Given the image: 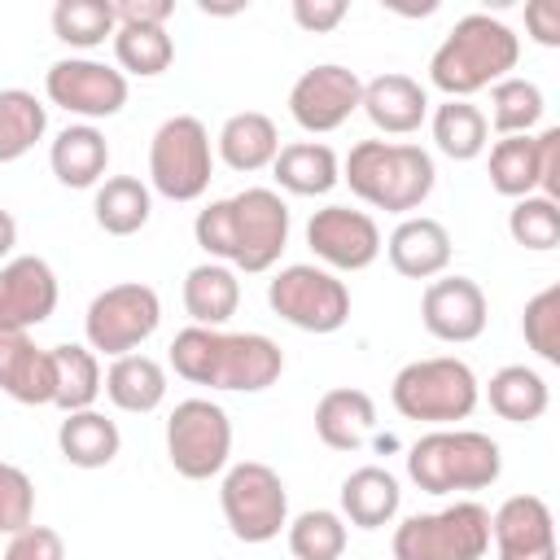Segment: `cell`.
Masks as SVG:
<instances>
[{"instance_id": "obj_1", "label": "cell", "mask_w": 560, "mask_h": 560, "mask_svg": "<svg viewBox=\"0 0 560 560\" xmlns=\"http://www.w3.org/2000/svg\"><path fill=\"white\" fill-rule=\"evenodd\" d=\"M289 201L276 188H241L232 197L210 201L192 219L197 245L210 254V262H223L232 271L258 276L271 271L289 245Z\"/></svg>"}, {"instance_id": "obj_2", "label": "cell", "mask_w": 560, "mask_h": 560, "mask_svg": "<svg viewBox=\"0 0 560 560\" xmlns=\"http://www.w3.org/2000/svg\"><path fill=\"white\" fill-rule=\"evenodd\" d=\"M166 359L188 385H210L228 394H262L284 372V350L267 332H223L197 324L175 332Z\"/></svg>"}, {"instance_id": "obj_3", "label": "cell", "mask_w": 560, "mask_h": 560, "mask_svg": "<svg viewBox=\"0 0 560 560\" xmlns=\"http://www.w3.org/2000/svg\"><path fill=\"white\" fill-rule=\"evenodd\" d=\"M516 61H521V35L490 13H468L433 48L429 83L446 101H468V96L494 88L499 79H508L516 70Z\"/></svg>"}, {"instance_id": "obj_4", "label": "cell", "mask_w": 560, "mask_h": 560, "mask_svg": "<svg viewBox=\"0 0 560 560\" xmlns=\"http://www.w3.org/2000/svg\"><path fill=\"white\" fill-rule=\"evenodd\" d=\"M341 179L350 184V192L385 214H411L429 201L433 184H438V166L433 153L411 144V140H359L350 144L346 162H341Z\"/></svg>"}, {"instance_id": "obj_5", "label": "cell", "mask_w": 560, "mask_h": 560, "mask_svg": "<svg viewBox=\"0 0 560 560\" xmlns=\"http://www.w3.org/2000/svg\"><path fill=\"white\" fill-rule=\"evenodd\" d=\"M503 472V451L481 429H429L407 446V477L424 494H472L494 486Z\"/></svg>"}, {"instance_id": "obj_6", "label": "cell", "mask_w": 560, "mask_h": 560, "mask_svg": "<svg viewBox=\"0 0 560 560\" xmlns=\"http://www.w3.org/2000/svg\"><path fill=\"white\" fill-rule=\"evenodd\" d=\"M389 402L402 420H420V424H438L451 429L459 420H468L481 402V381L477 372L455 359V354H433V359H411L407 368H398L394 385H389Z\"/></svg>"}, {"instance_id": "obj_7", "label": "cell", "mask_w": 560, "mask_h": 560, "mask_svg": "<svg viewBox=\"0 0 560 560\" xmlns=\"http://www.w3.org/2000/svg\"><path fill=\"white\" fill-rule=\"evenodd\" d=\"M394 560H481L490 551V512L477 499H455L394 525Z\"/></svg>"}, {"instance_id": "obj_8", "label": "cell", "mask_w": 560, "mask_h": 560, "mask_svg": "<svg viewBox=\"0 0 560 560\" xmlns=\"http://www.w3.org/2000/svg\"><path fill=\"white\" fill-rule=\"evenodd\" d=\"M214 179V144L197 114H171L149 140V188L166 201H197Z\"/></svg>"}, {"instance_id": "obj_9", "label": "cell", "mask_w": 560, "mask_h": 560, "mask_svg": "<svg viewBox=\"0 0 560 560\" xmlns=\"http://www.w3.org/2000/svg\"><path fill=\"white\" fill-rule=\"evenodd\" d=\"M219 508L236 542H271L289 525V490L280 472L262 459H241L223 468Z\"/></svg>"}, {"instance_id": "obj_10", "label": "cell", "mask_w": 560, "mask_h": 560, "mask_svg": "<svg viewBox=\"0 0 560 560\" xmlns=\"http://www.w3.org/2000/svg\"><path fill=\"white\" fill-rule=\"evenodd\" d=\"M158 324H162L158 289L140 280H118L88 302L83 337H88V350L105 359H122V354H136L158 332Z\"/></svg>"}, {"instance_id": "obj_11", "label": "cell", "mask_w": 560, "mask_h": 560, "mask_svg": "<svg viewBox=\"0 0 560 560\" xmlns=\"http://www.w3.org/2000/svg\"><path fill=\"white\" fill-rule=\"evenodd\" d=\"M267 306L302 332H337L350 319V289L319 262H289L267 280Z\"/></svg>"}, {"instance_id": "obj_12", "label": "cell", "mask_w": 560, "mask_h": 560, "mask_svg": "<svg viewBox=\"0 0 560 560\" xmlns=\"http://www.w3.org/2000/svg\"><path fill=\"white\" fill-rule=\"evenodd\" d=\"M166 459L184 481H210L232 464V420L210 398H184L166 416Z\"/></svg>"}, {"instance_id": "obj_13", "label": "cell", "mask_w": 560, "mask_h": 560, "mask_svg": "<svg viewBox=\"0 0 560 560\" xmlns=\"http://www.w3.org/2000/svg\"><path fill=\"white\" fill-rule=\"evenodd\" d=\"M44 96L74 114L79 122H101L122 114L127 105V74L118 66H105L96 57H61L44 74Z\"/></svg>"}, {"instance_id": "obj_14", "label": "cell", "mask_w": 560, "mask_h": 560, "mask_svg": "<svg viewBox=\"0 0 560 560\" xmlns=\"http://www.w3.org/2000/svg\"><path fill=\"white\" fill-rule=\"evenodd\" d=\"M363 96V79L341 66V61H319L311 70H302L289 88V118L306 131V136H328L337 127L350 122V114L359 109Z\"/></svg>"}, {"instance_id": "obj_15", "label": "cell", "mask_w": 560, "mask_h": 560, "mask_svg": "<svg viewBox=\"0 0 560 560\" xmlns=\"http://www.w3.org/2000/svg\"><path fill=\"white\" fill-rule=\"evenodd\" d=\"M306 245L324 271H368L381 258V228L368 210L354 206H324L306 219Z\"/></svg>"}, {"instance_id": "obj_16", "label": "cell", "mask_w": 560, "mask_h": 560, "mask_svg": "<svg viewBox=\"0 0 560 560\" xmlns=\"http://www.w3.org/2000/svg\"><path fill=\"white\" fill-rule=\"evenodd\" d=\"M490 302L472 276H438L420 293V324L446 346H468L486 332Z\"/></svg>"}, {"instance_id": "obj_17", "label": "cell", "mask_w": 560, "mask_h": 560, "mask_svg": "<svg viewBox=\"0 0 560 560\" xmlns=\"http://www.w3.org/2000/svg\"><path fill=\"white\" fill-rule=\"evenodd\" d=\"M57 271L39 254H13L0 262V328L31 332L57 311Z\"/></svg>"}, {"instance_id": "obj_18", "label": "cell", "mask_w": 560, "mask_h": 560, "mask_svg": "<svg viewBox=\"0 0 560 560\" xmlns=\"http://www.w3.org/2000/svg\"><path fill=\"white\" fill-rule=\"evenodd\" d=\"M494 560H556V516L542 494H508L490 512Z\"/></svg>"}, {"instance_id": "obj_19", "label": "cell", "mask_w": 560, "mask_h": 560, "mask_svg": "<svg viewBox=\"0 0 560 560\" xmlns=\"http://www.w3.org/2000/svg\"><path fill=\"white\" fill-rule=\"evenodd\" d=\"M359 109L368 114V122L381 136H411L429 118V92L420 79H411L402 70H385V74L363 83Z\"/></svg>"}, {"instance_id": "obj_20", "label": "cell", "mask_w": 560, "mask_h": 560, "mask_svg": "<svg viewBox=\"0 0 560 560\" xmlns=\"http://www.w3.org/2000/svg\"><path fill=\"white\" fill-rule=\"evenodd\" d=\"M381 249L389 254V267L407 280H438L451 267V232L429 214H407Z\"/></svg>"}, {"instance_id": "obj_21", "label": "cell", "mask_w": 560, "mask_h": 560, "mask_svg": "<svg viewBox=\"0 0 560 560\" xmlns=\"http://www.w3.org/2000/svg\"><path fill=\"white\" fill-rule=\"evenodd\" d=\"M0 389L22 407H48L57 394L52 350L35 346L31 332L0 328Z\"/></svg>"}, {"instance_id": "obj_22", "label": "cell", "mask_w": 560, "mask_h": 560, "mask_svg": "<svg viewBox=\"0 0 560 560\" xmlns=\"http://www.w3.org/2000/svg\"><path fill=\"white\" fill-rule=\"evenodd\" d=\"M48 166L66 188H96L109 171V140L96 122H70L48 144Z\"/></svg>"}, {"instance_id": "obj_23", "label": "cell", "mask_w": 560, "mask_h": 560, "mask_svg": "<svg viewBox=\"0 0 560 560\" xmlns=\"http://www.w3.org/2000/svg\"><path fill=\"white\" fill-rule=\"evenodd\" d=\"M376 429V402L359 385H337L315 402V438L328 451H359Z\"/></svg>"}, {"instance_id": "obj_24", "label": "cell", "mask_w": 560, "mask_h": 560, "mask_svg": "<svg viewBox=\"0 0 560 560\" xmlns=\"http://www.w3.org/2000/svg\"><path fill=\"white\" fill-rule=\"evenodd\" d=\"M337 499H341V521L346 525H354V529H381V525H394V516L402 508V486H398V477L389 468L363 464V468H354L341 481Z\"/></svg>"}, {"instance_id": "obj_25", "label": "cell", "mask_w": 560, "mask_h": 560, "mask_svg": "<svg viewBox=\"0 0 560 560\" xmlns=\"http://www.w3.org/2000/svg\"><path fill=\"white\" fill-rule=\"evenodd\" d=\"M280 153V131L276 122L262 114V109H241L232 114L219 136H214V158L236 171V175H254V171H267Z\"/></svg>"}, {"instance_id": "obj_26", "label": "cell", "mask_w": 560, "mask_h": 560, "mask_svg": "<svg viewBox=\"0 0 560 560\" xmlns=\"http://www.w3.org/2000/svg\"><path fill=\"white\" fill-rule=\"evenodd\" d=\"M271 175H276V192L284 188L293 197H328L341 184V158L324 140H293L280 144Z\"/></svg>"}, {"instance_id": "obj_27", "label": "cell", "mask_w": 560, "mask_h": 560, "mask_svg": "<svg viewBox=\"0 0 560 560\" xmlns=\"http://www.w3.org/2000/svg\"><path fill=\"white\" fill-rule=\"evenodd\" d=\"M101 389L105 398L127 411V416H149L162 407L166 398V368L153 359V354H122V359H109L105 376H101Z\"/></svg>"}, {"instance_id": "obj_28", "label": "cell", "mask_w": 560, "mask_h": 560, "mask_svg": "<svg viewBox=\"0 0 560 560\" xmlns=\"http://www.w3.org/2000/svg\"><path fill=\"white\" fill-rule=\"evenodd\" d=\"M486 402L508 424H534V420L547 416L551 389H547V376L538 368H529V363H503L486 381Z\"/></svg>"}, {"instance_id": "obj_29", "label": "cell", "mask_w": 560, "mask_h": 560, "mask_svg": "<svg viewBox=\"0 0 560 560\" xmlns=\"http://www.w3.org/2000/svg\"><path fill=\"white\" fill-rule=\"evenodd\" d=\"M179 298L197 328H223L241 306V280L223 262H197V267H188Z\"/></svg>"}, {"instance_id": "obj_30", "label": "cell", "mask_w": 560, "mask_h": 560, "mask_svg": "<svg viewBox=\"0 0 560 560\" xmlns=\"http://www.w3.org/2000/svg\"><path fill=\"white\" fill-rule=\"evenodd\" d=\"M57 451H61V459H66L70 468H105V464L118 459L122 433H118V424H114L105 411H96V407L70 411V416L57 424Z\"/></svg>"}, {"instance_id": "obj_31", "label": "cell", "mask_w": 560, "mask_h": 560, "mask_svg": "<svg viewBox=\"0 0 560 560\" xmlns=\"http://www.w3.org/2000/svg\"><path fill=\"white\" fill-rule=\"evenodd\" d=\"M92 214H96V228L109 232V236H136L149 214H153V188L136 175H109L96 184V197H92Z\"/></svg>"}, {"instance_id": "obj_32", "label": "cell", "mask_w": 560, "mask_h": 560, "mask_svg": "<svg viewBox=\"0 0 560 560\" xmlns=\"http://www.w3.org/2000/svg\"><path fill=\"white\" fill-rule=\"evenodd\" d=\"M429 131L442 158L451 162H477L490 144V122L472 101H442L429 114Z\"/></svg>"}, {"instance_id": "obj_33", "label": "cell", "mask_w": 560, "mask_h": 560, "mask_svg": "<svg viewBox=\"0 0 560 560\" xmlns=\"http://www.w3.org/2000/svg\"><path fill=\"white\" fill-rule=\"evenodd\" d=\"M52 350V376H57V394H52V407H61L66 416L70 411H88L96 398H101V354L88 350V341H61V346H48Z\"/></svg>"}, {"instance_id": "obj_34", "label": "cell", "mask_w": 560, "mask_h": 560, "mask_svg": "<svg viewBox=\"0 0 560 560\" xmlns=\"http://www.w3.org/2000/svg\"><path fill=\"white\" fill-rule=\"evenodd\" d=\"M48 131V105L26 88H0V166L26 158Z\"/></svg>"}, {"instance_id": "obj_35", "label": "cell", "mask_w": 560, "mask_h": 560, "mask_svg": "<svg viewBox=\"0 0 560 560\" xmlns=\"http://www.w3.org/2000/svg\"><path fill=\"white\" fill-rule=\"evenodd\" d=\"M486 175H490V188L508 201L538 192V140L534 136H499L490 144Z\"/></svg>"}, {"instance_id": "obj_36", "label": "cell", "mask_w": 560, "mask_h": 560, "mask_svg": "<svg viewBox=\"0 0 560 560\" xmlns=\"http://www.w3.org/2000/svg\"><path fill=\"white\" fill-rule=\"evenodd\" d=\"M542 109H547V96L534 79H521V74H508L490 88V127L499 136H534V127L542 122Z\"/></svg>"}, {"instance_id": "obj_37", "label": "cell", "mask_w": 560, "mask_h": 560, "mask_svg": "<svg viewBox=\"0 0 560 560\" xmlns=\"http://www.w3.org/2000/svg\"><path fill=\"white\" fill-rule=\"evenodd\" d=\"M118 18H114V0H57L52 4V35L66 48L92 52L105 39H114Z\"/></svg>"}, {"instance_id": "obj_38", "label": "cell", "mask_w": 560, "mask_h": 560, "mask_svg": "<svg viewBox=\"0 0 560 560\" xmlns=\"http://www.w3.org/2000/svg\"><path fill=\"white\" fill-rule=\"evenodd\" d=\"M289 551L293 560H341L346 556V542H350V529L341 521V512L332 508H306L298 512L289 525Z\"/></svg>"}, {"instance_id": "obj_39", "label": "cell", "mask_w": 560, "mask_h": 560, "mask_svg": "<svg viewBox=\"0 0 560 560\" xmlns=\"http://www.w3.org/2000/svg\"><path fill=\"white\" fill-rule=\"evenodd\" d=\"M109 44L118 70L136 79H158L175 61V39L166 35V26H118Z\"/></svg>"}, {"instance_id": "obj_40", "label": "cell", "mask_w": 560, "mask_h": 560, "mask_svg": "<svg viewBox=\"0 0 560 560\" xmlns=\"http://www.w3.org/2000/svg\"><path fill=\"white\" fill-rule=\"evenodd\" d=\"M508 236L521 245V249H534V254H547L560 245V206L529 192L521 201H512L508 210Z\"/></svg>"}, {"instance_id": "obj_41", "label": "cell", "mask_w": 560, "mask_h": 560, "mask_svg": "<svg viewBox=\"0 0 560 560\" xmlns=\"http://www.w3.org/2000/svg\"><path fill=\"white\" fill-rule=\"evenodd\" d=\"M521 337L542 363H560V284H547L525 302Z\"/></svg>"}, {"instance_id": "obj_42", "label": "cell", "mask_w": 560, "mask_h": 560, "mask_svg": "<svg viewBox=\"0 0 560 560\" xmlns=\"http://www.w3.org/2000/svg\"><path fill=\"white\" fill-rule=\"evenodd\" d=\"M26 525H35V481L18 464L0 459V534L13 538Z\"/></svg>"}, {"instance_id": "obj_43", "label": "cell", "mask_w": 560, "mask_h": 560, "mask_svg": "<svg viewBox=\"0 0 560 560\" xmlns=\"http://www.w3.org/2000/svg\"><path fill=\"white\" fill-rule=\"evenodd\" d=\"M0 560H66V542L48 525H26L22 534H13L4 542V556Z\"/></svg>"}, {"instance_id": "obj_44", "label": "cell", "mask_w": 560, "mask_h": 560, "mask_svg": "<svg viewBox=\"0 0 560 560\" xmlns=\"http://www.w3.org/2000/svg\"><path fill=\"white\" fill-rule=\"evenodd\" d=\"M534 140H538V197L560 206V127H542Z\"/></svg>"}, {"instance_id": "obj_45", "label": "cell", "mask_w": 560, "mask_h": 560, "mask_svg": "<svg viewBox=\"0 0 560 560\" xmlns=\"http://www.w3.org/2000/svg\"><path fill=\"white\" fill-rule=\"evenodd\" d=\"M346 13H350L346 0H293V22L311 35H324V31L341 26Z\"/></svg>"}, {"instance_id": "obj_46", "label": "cell", "mask_w": 560, "mask_h": 560, "mask_svg": "<svg viewBox=\"0 0 560 560\" xmlns=\"http://www.w3.org/2000/svg\"><path fill=\"white\" fill-rule=\"evenodd\" d=\"M525 31L538 48H560V0L525 4Z\"/></svg>"}, {"instance_id": "obj_47", "label": "cell", "mask_w": 560, "mask_h": 560, "mask_svg": "<svg viewBox=\"0 0 560 560\" xmlns=\"http://www.w3.org/2000/svg\"><path fill=\"white\" fill-rule=\"evenodd\" d=\"M171 13H175L171 0H114L118 26H166Z\"/></svg>"}, {"instance_id": "obj_48", "label": "cell", "mask_w": 560, "mask_h": 560, "mask_svg": "<svg viewBox=\"0 0 560 560\" xmlns=\"http://www.w3.org/2000/svg\"><path fill=\"white\" fill-rule=\"evenodd\" d=\"M13 245H18V219L0 206V262H9V258H13Z\"/></svg>"}]
</instances>
